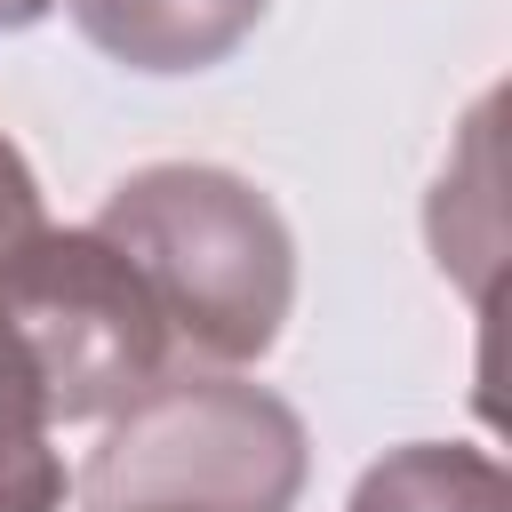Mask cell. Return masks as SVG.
Listing matches in <instances>:
<instances>
[{
	"label": "cell",
	"instance_id": "6da1fadb",
	"mask_svg": "<svg viewBox=\"0 0 512 512\" xmlns=\"http://www.w3.org/2000/svg\"><path fill=\"white\" fill-rule=\"evenodd\" d=\"M96 232L136 264L168 344L192 360L240 368L280 344L296 304V240L248 176L216 160H152L104 192Z\"/></svg>",
	"mask_w": 512,
	"mask_h": 512
},
{
	"label": "cell",
	"instance_id": "7a4b0ae2",
	"mask_svg": "<svg viewBox=\"0 0 512 512\" xmlns=\"http://www.w3.org/2000/svg\"><path fill=\"white\" fill-rule=\"evenodd\" d=\"M312 472L304 416L216 368H160L88 448L80 512H296Z\"/></svg>",
	"mask_w": 512,
	"mask_h": 512
},
{
	"label": "cell",
	"instance_id": "3957f363",
	"mask_svg": "<svg viewBox=\"0 0 512 512\" xmlns=\"http://www.w3.org/2000/svg\"><path fill=\"white\" fill-rule=\"evenodd\" d=\"M0 328L16 336V352L48 400V424L112 416L176 352L152 288L96 224H72V232L48 224L0 272Z\"/></svg>",
	"mask_w": 512,
	"mask_h": 512
},
{
	"label": "cell",
	"instance_id": "277c9868",
	"mask_svg": "<svg viewBox=\"0 0 512 512\" xmlns=\"http://www.w3.org/2000/svg\"><path fill=\"white\" fill-rule=\"evenodd\" d=\"M80 40L128 72L176 80V72H208L224 64L272 0H64Z\"/></svg>",
	"mask_w": 512,
	"mask_h": 512
},
{
	"label": "cell",
	"instance_id": "5b68a950",
	"mask_svg": "<svg viewBox=\"0 0 512 512\" xmlns=\"http://www.w3.org/2000/svg\"><path fill=\"white\" fill-rule=\"evenodd\" d=\"M344 512H512V480L472 440H408L352 480Z\"/></svg>",
	"mask_w": 512,
	"mask_h": 512
},
{
	"label": "cell",
	"instance_id": "8992f818",
	"mask_svg": "<svg viewBox=\"0 0 512 512\" xmlns=\"http://www.w3.org/2000/svg\"><path fill=\"white\" fill-rule=\"evenodd\" d=\"M48 400L0 328V512H64V456L48 448Z\"/></svg>",
	"mask_w": 512,
	"mask_h": 512
},
{
	"label": "cell",
	"instance_id": "52a82bcc",
	"mask_svg": "<svg viewBox=\"0 0 512 512\" xmlns=\"http://www.w3.org/2000/svg\"><path fill=\"white\" fill-rule=\"evenodd\" d=\"M40 232H48V216H40V184H32L24 152L0 136V272H8Z\"/></svg>",
	"mask_w": 512,
	"mask_h": 512
},
{
	"label": "cell",
	"instance_id": "ba28073f",
	"mask_svg": "<svg viewBox=\"0 0 512 512\" xmlns=\"http://www.w3.org/2000/svg\"><path fill=\"white\" fill-rule=\"evenodd\" d=\"M56 0H0V32H24V24H40Z\"/></svg>",
	"mask_w": 512,
	"mask_h": 512
}]
</instances>
